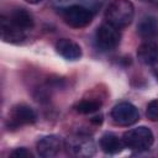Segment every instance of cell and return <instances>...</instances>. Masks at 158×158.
<instances>
[{
  "label": "cell",
  "instance_id": "10",
  "mask_svg": "<svg viewBox=\"0 0 158 158\" xmlns=\"http://www.w3.org/2000/svg\"><path fill=\"white\" fill-rule=\"evenodd\" d=\"M54 47L57 53L67 60H79L83 56V51L79 43L70 38H59Z\"/></svg>",
  "mask_w": 158,
  "mask_h": 158
},
{
  "label": "cell",
  "instance_id": "20",
  "mask_svg": "<svg viewBox=\"0 0 158 158\" xmlns=\"http://www.w3.org/2000/svg\"><path fill=\"white\" fill-rule=\"evenodd\" d=\"M141 1H151V0H141Z\"/></svg>",
  "mask_w": 158,
  "mask_h": 158
},
{
  "label": "cell",
  "instance_id": "9",
  "mask_svg": "<svg viewBox=\"0 0 158 158\" xmlns=\"http://www.w3.org/2000/svg\"><path fill=\"white\" fill-rule=\"evenodd\" d=\"M63 147V142L59 136L57 135H48L41 137L36 143L37 153L43 158H52L56 157L60 148Z\"/></svg>",
  "mask_w": 158,
  "mask_h": 158
},
{
  "label": "cell",
  "instance_id": "1",
  "mask_svg": "<svg viewBox=\"0 0 158 158\" xmlns=\"http://www.w3.org/2000/svg\"><path fill=\"white\" fill-rule=\"evenodd\" d=\"M33 26L35 21L31 12L23 7H16L1 16V38L14 44L22 43Z\"/></svg>",
  "mask_w": 158,
  "mask_h": 158
},
{
  "label": "cell",
  "instance_id": "15",
  "mask_svg": "<svg viewBox=\"0 0 158 158\" xmlns=\"http://www.w3.org/2000/svg\"><path fill=\"white\" fill-rule=\"evenodd\" d=\"M146 116L152 122H158V99H153L147 104Z\"/></svg>",
  "mask_w": 158,
  "mask_h": 158
},
{
  "label": "cell",
  "instance_id": "3",
  "mask_svg": "<svg viewBox=\"0 0 158 158\" xmlns=\"http://www.w3.org/2000/svg\"><path fill=\"white\" fill-rule=\"evenodd\" d=\"M125 147L131 151H147L152 147L154 142V135L151 128L146 126H138L126 131L122 136Z\"/></svg>",
  "mask_w": 158,
  "mask_h": 158
},
{
  "label": "cell",
  "instance_id": "11",
  "mask_svg": "<svg viewBox=\"0 0 158 158\" xmlns=\"http://www.w3.org/2000/svg\"><path fill=\"white\" fill-rule=\"evenodd\" d=\"M137 35L146 41L158 38V19L152 15L143 16L137 23Z\"/></svg>",
  "mask_w": 158,
  "mask_h": 158
},
{
  "label": "cell",
  "instance_id": "17",
  "mask_svg": "<svg viewBox=\"0 0 158 158\" xmlns=\"http://www.w3.org/2000/svg\"><path fill=\"white\" fill-rule=\"evenodd\" d=\"M91 122H94L96 125H100L102 122V116H95V117H93L91 118Z\"/></svg>",
  "mask_w": 158,
  "mask_h": 158
},
{
  "label": "cell",
  "instance_id": "4",
  "mask_svg": "<svg viewBox=\"0 0 158 158\" xmlns=\"http://www.w3.org/2000/svg\"><path fill=\"white\" fill-rule=\"evenodd\" d=\"M60 17L63 22L72 28H84L93 21V11L83 5H70L60 9Z\"/></svg>",
  "mask_w": 158,
  "mask_h": 158
},
{
  "label": "cell",
  "instance_id": "14",
  "mask_svg": "<svg viewBox=\"0 0 158 158\" xmlns=\"http://www.w3.org/2000/svg\"><path fill=\"white\" fill-rule=\"evenodd\" d=\"M101 104L102 102L99 99H94V98L81 99L78 102H75L74 110L75 112L81 114V115H90V114L99 111V109L101 107Z\"/></svg>",
  "mask_w": 158,
  "mask_h": 158
},
{
  "label": "cell",
  "instance_id": "5",
  "mask_svg": "<svg viewBox=\"0 0 158 158\" xmlns=\"http://www.w3.org/2000/svg\"><path fill=\"white\" fill-rule=\"evenodd\" d=\"M36 120H37V115L35 110L30 105L25 102H20L11 107L7 121H6V127L7 130L15 131L23 126L33 125Z\"/></svg>",
  "mask_w": 158,
  "mask_h": 158
},
{
  "label": "cell",
  "instance_id": "8",
  "mask_svg": "<svg viewBox=\"0 0 158 158\" xmlns=\"http://www.w3.org/2000/svg\"><path fill=\"white\" fill-rule=\"evenodd\" d=\"M110 115L112 121L118 126H131L139 120L138 109L128 101L116 104L112 107Z\"/></svg>",
  "mask_w": 158,
  "mask_h": 158
},
{
  "label": "cell",
  "instance_id": "13",
  "mask_svg": "<svg viewBox=\"0 0 158 158\" xmlns=\"http://www.w3.org/2000/svg\"><path fill=\"white\" fill-rule=\"evenodd\" d=\"M99 146L101 151L106 154H116V153H120L125 148L123 139L120 138L114 132H105L100 137Z\"/></svg>",
  "mask_w": 158,
  "mask_h": 158
},
{
  "label": "cell",
  "instance_id": "21",
  "mask_svg": "<svg viewBox=\"0 0 158 158\" xmlns=\"http://www.w3.org/2000/svg\"><path fill=\"white\" fill-rule=\"evenodd\" d=\"M156 2H157V6H158V0H156Z\"/></svg>",
  "mask_w": 158,
  "mask_h": 158
},
{
  "label": "cell",
  "instance_id": "7",
  "mask_svg": "<svg viewBox=\"0 0 158 158\" xmlns=\"http://www.w3.org/2000/svg\"><path fill=\"white\" fill-rule=\"evenodd\" d=\"M121 41L120 30L115 26L105 22L100 25L95 33V42L98 48L101 51H112L115 49Z\"/></svg>",
  "mask_w": 158,
  "mask_h": 158
},
{
  "label": "cell",
  "instance_id": "19",
  "mask_svg": "<svg viewBox=\"0 0 158 158\" xmlns=\"http://www.w3.org/2000/svg\"><path fill=\"white\" fill-rule=\"evenodd\" d=\"M56 2H58V4H60V5H63V4H67L68 1H70V0H54Z\"/></svg>",
  "mask_w": 158,
  "mask_h": 158
},
{
  "label": "cell",
  "instance_id": "6",
  "mask_svg": "<svg viewBox=\"0 0 158 158\" xmlns=\"http://www.w3.org/2000/svg\"><path fill=\"white\" fill-rule=\"evenodd\" d=\"M68 153L75 157H91L96 152V146L94 139L84 133H77L68 137L65 142Z\"/></svg>",
  "mask_w": 158,
  "mask_h": 158
},
{
  "label": "cell",
  "instance_id": "18",
  "mask_svg": "<svg viewBox=\"0 0 158 158\" xmlns=\"http://www.w3.org/2000/svg\"><path fill=\"white\" fill-rule=\"evenodd\" d=\"M26 2H28V4H32V5H35V4H38V2H41L42 0H25Z\"/></svg>",
  "mask_w": 158,
  "mask_h": 158
},
{
  "label": "cell",
  "instance_id": "2",
  "mask_svg": "<svg viewBox=\"0 0 158 158\" xmlns=\"http://www.w3.org/2000/svg\"><path fill=\"white\" fill-rule=\"evenodd\" d=\"M135 16V6L130 0H114L106 12L105 20L107 23L121 30L127 27Z\"/></svg>",
  "mask_w": 158,
  "mask_h": 158
},
{
  "label": "cell",
  "instance_id": "12",
  "mask_svg": "<svg viewBox=\"0 0 158 158\" xmlns=\"http://www.w3.org/2000/svg\"><path fill=\"white\" fill-rule=\"evenodd\" d=\"M137 58L146 65L154 67L158 64V42L146 41L141 43L137 48Z\"/></svg>",
  "mask_w": 158,
  "mask_h": 158
},
{
  "label": "cell",
  "instance_id": "16",
  "mask_svg": "<svg viewBox=\"0 0 158 158\" xmlns=\"http://www.w3.org/2000/svg\"><path fill=\"white\" fill-rule=\"evenodd\" d=\"M11 156L12 157H19V158H32L33 154L25 147H20V148H16L11 152Z\"/></svg>",
  "mask_w": 158,
  "mask_h": 158
}]
</instances>
